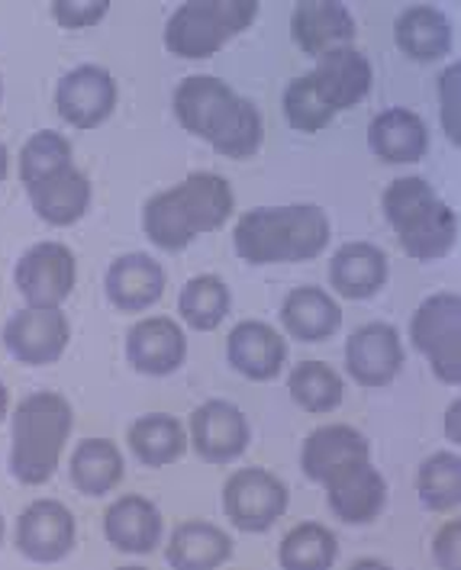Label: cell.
<instances>
[{
    "label": "cell",
    "instance_id": "8fae6325",
    "mask_svg": "<svg viewBox=\"0 0 461 570\" xmlns=\"http://www.w3.org/2000/svg\"><path fill=\"white\" fill-rule=\"evenodd\" d=\"M117 107V81L100 65H78L56 85V110L75 129H94Z\"/></svg>",
    "mask_w": 461,
    "mask_h": 570
},
{
    "label": "cell",
    "instance_id": "74e56055",
    "mask_svg": "<svg viewBox=\"0 0 461 570\" xmlns=\"http://www.w3.org/2000/svg\"><path fill=\"white\" fill-rule=\"evenodd\" d=\"M7 406H10V393H7V387L0 384V422H3V416H7Z\"/></svg>",
    "mask_w": 461,
    "mask_h": 570
},
{
    "label": "cell",
    "instance_id": "cb8c5ba5",
    "mask_svg": "<svg viewBox=\"0 0 461 570\" xmlns=\"http://www.w3.org/2000/svg\"><path fill=\"white\" fill-rule=\"evenodd\" d=\"M369 149L388 165H410L420 161L430 149V129L423 117L406 107L381 110L369 126Z\"/></svg>",
    "mask_w": 461,
    "mask_h": 570
},
{
    "label": "cell",
    "instance_id": "e0dca14e",
    "mask_svg": "<svg viewBox=\"0 0 461 570\" xmlns=\"http://www.w3.org/2000/svg\"><path fill=\"white\" fill-rule=\"evenodd\" d=\"M323 487H326L330 510L336 512L339 522H345V525H369L388 503V483L377 468H371V461H359V464L345 468L342 474H336Z\"/></svg>",
    "mask_w": 461,
    "mask_h": 570
},
{
    "label": "cell",
    "instance_id": "f546056e",
    "mask_svg": "<svg viewBox=\"0 0 461 570\" xmlns=\"http://www.w3.org/2000/svg\"><path fill=\"white\" fill-rule=\"evenodd\" d=\"M68 474L85 497H107L124 481V454L110 439H85L71 451Z\"/></svg>",
    "mask_w": 461,
    "mask_h": 570
},
{
    "label": "cell",
    "instance_id": "7402d4cb",
    "mask_svg": "<svg viewBox=\"0 0 461 570\" xmlns=\"http://www.w3.org/2000/svg\"><path fill=\"white\" fill-rule=\"evenodd\" d=\"M104 539L120 554H153L161 541V512L146 497H120L104 515Z\"/></svg>",
    "mask_w": 461,
    "mask_h": 570
},
{
    "label": "cell",
    "instance_id": "52a82bcc",
    "mask_svg": "<svg viewBox=\"0 0 461 570\" xmlns=\"http://www.w3.org/2000/svg\"><path fill=\"white\" fill-rule=\"evenodd\" d=\"M410 338L420 355H426L432 374L459 387L461 381V297L455 291L432 294L416 306L410 320Z\"/></svg>",
    "mask_w": 461,
    "mask_h": 570
},
{
    "label": "cell",
    "instance_id": "5bb4252c",
    "mask_svg": "<svg viewBox=\"0 0 461 570\" xmlns=\"http://www.w3.org/2000/svg\"><path fill=\"white\" fill-rule=\"evenodd\" d=\"M403 367L400 332L391 323H369L345 342V371L362 387H388Z\"/></svg>",
    "mask_w": 461,
    "mask_h": 570
},
{
    "label": "cell",
    "instance_id": "9c48e42d",
    "mask_svg": "<svg viewBox=\"0 0 461 570\" xmlns=\"http://www.w3.org/2000/svg\"><path fill=\"white\" fill-rule=\"evenodd\" d=\"M287 487L272 471L243 468L223 487V510L229 522L243 532H268L277 519L287 512Z\"/></svg>",
    "mask_w": 461,
    "mask_h": 570
},
{
    "label": "cell",
    "instance_id": "4fadbf2b",
    "mask_svg": "<svg viewBox=\"0 0 461 570\" xmlns=\"http://www.w3.org/2000/svg\"><path fill=\"white\" fill-rule=\"evenodd\" d=\"M246 413L229 400H207L190 413V445L207 464H233L248 449Z\"/></svg>",
    "mask_w": 461,
    "mask_h": 570
},
{
    "label": "cell",
    "instance_id": "60d3db41",
    "mask_svg": "<svg viewBox=\"0 0 461 570\" xmlns=\"http://www.w3.org/2000/svg\"><path fill=\"white\" fill-rule=\"evenodd\" d=\"M0 100H3V81H0Z\"/></svg>",
    "mask_w": 461,
    "mask_h": 570
},
{
    "label": "cell",
    "instance_id": "d4e9b609",
    "mask_svg": "<svg viewBox=\"0 0 461 570\" xmlns=\"http://www.w3.org/2000/svg\"><path fill=\"white\" fill-rule=\"evenodd\" d=\"M36 216L49 226H75L91 207V180L81 168H62L27 187Z\"/></svg>",
    "mask_w": 461,
    "mask_h": 570
},
{
    "label": "cell",
    "instance_id": "1f68e13d",
    "mask_svg": "<svg viewBox=\"0 0 461 570\" xmlns=\"http://www.w3.org/2000/svg\"><path fill=\"white\" fill-rule=\"evenodd\" d=\"M229 306H233L229 287L216 274L190 277L178 297V313L185 316L187 326L197 332H214L229 316Z\"/></svg>",
    "mask_w": 461,
    "mask_h": 570
},
{
    "label": "cell",
    "instance_id": "4316f807",
    "mask_svg": "<svg viewBox=\"0 0 461 570\" xmlns=\"http://www.w3.org/2000/svg\"><path fill=\"white\" fill-rule=\"evenodd\" d=\"M233 558V539L214 525L190 519L182 522L165 548V561L178 570H214Z\"/></svg>",
    "mask_w": 461,
    "mask_h": 570
},
{
    "label": "cell",
    "instance_id": "3957f363",
    "mask_svg": "<svg viewBox=\"0 0 461 570\" xmlns=\"http://www.w3.org/2000/svg\"><path fill=\"white\" fill-rule=\"evenodd\" d=\"M330 216L316 204L258 207L239 216L233 245L248 265H301L330 242Z\"/></svg>",
    "mask_w": 461,
    "mask_h": 570
},
{
    "label": "cell",
    "instance_id": "603a6c76",
    "mask_svg": "<svg viewBox=\"0 0 461 570\" xmlns=\"http://www.w3.org/2000/svg\"><path fill=\"white\" fill-rule=\"evenodd\" d=\"M388 255L371 242H349L330 262V284L345 301H371L388 284Z\"/></svg>",
    "mask_w": 461,
    "mask_h": 570
},
{
    "label": "cell",
    "instance_id": "e575fe53",
    "mask_svg": "<svg viewBox=\"0 0 461 570\" xmlns=\"http://www.w3.org/2000/svg\"><path fill=\"white\" fill-rule=\"evenodd\" d=\"M284 117L297 129V132H320L323 126H330V120L336 117V110L330 107V100L323 97V90L316 85L313 75H301L294 78L284 97H281Z\"/></svg>",
    "mask_w": 461,
    "mask_h": 570
},
{
    "label": "cell",
    "instance_id": "7a4b0ae2",
    "mask_svg": "<svg viewBox=\"0 0 461 570\" xmlns=\"http://www.w3.org/2000/svg\"><path fill=\"white\" fill-rule=\"evenodd\" d=\"M236 210L233 187L223 175L194 171L182 184L153 194L143 207V229L165 252H182L204 233H216Z\"/></svg>",
    "mask_w": 461,
    "mask_h": 570
},
{
    "label": "cell",
    "instance_id": "f1b7e54d",
    "mask_svg": "<svg viewBox=\"0 0 461 570\" xmlns=\"http://www.w3.org/2000/svg\"><path fill=\"white\" fill-rule=\"evenodd\" d=\"M126 442L133 458L143 464V468H165V464H175L187 449L185 425L168 416V413H146L129 425L126 432Z\"/></svg>",
    "mask_w": 461,
    "mask_h": 570
},
{
    "label": "cell",
    "instance_id": "7c38bea8",
    "mask_svg": "<svg viewBox=\"0 0 461 570\" xmlns=\"http://www.w3.org/2000/svg\"><path fill=\"white\" fill-rule=\"evenodd\" d=\"M75 539V515L59 500H36L17 519V548L36 564H56L68 558Z\"/></svg>",
    "mask_w": 461,
    "mask_h": 570
},
{
    "label": "cell",
    "instance_id": "30bf717a",
    "mask_svg": "<svg viewBox=\"0 0 461 570\" xmlns=\"http://www.w3.org/2000/svg\"><path fill=\"white\" fill-rule=\"evenodd\" d=\"M71 338V326L65 320V313L56 309H17L10 313V320L3 323V348L10 352V358L30 367H46L62 358Z\"/></svg>",
    "mask_w": 461,
    "mask_h": 570
},
{
    "label": "cell",
    "instance_id": "6da1fadb",
    "mask_svg": "<svg viewBox=\"0 0 461 570\" xmlns=\"http://www.w3.org/2000/svg\"><path fill=\"white\" fill-rule=\"evenodd\" d=\"M171 107H175V120L185 126V132L207 139L226 158H252L262 149L265 139L262 110L214 75L185 78L175 88Z\"/></svg>",
    "mask_w": 461,
    "mask_h": 570
},
{
    "label": "cell",
    "instance_id": "ffe728a7",
    "mask_svg": "<svg viewBox=\"0 0 461 570\" xmlns=\"http://www.w3.org/2000/svg\"><path fill=\"white\" fill-rule=\"evenodd\" d=\"M107 301L124 313H143L165 294V268L146 252H129L110 262L104 277Z\"/></svg>",
    "mask_w": 461,
    "mask_h": 570
},
{
    "label": "cell",
    "instance_id": "5b68a950",
    "mask_svg": "<svg viewBox=\"0 0 461 570\" xmlns=\"http://www.w3.org/2000/svg\"><path fill=\"white\" fill-rule=\"evenodd\" d=\"M384 219L398 233L400 248L416 262H439L452 252L459 239V219L455 210L445 207L432 184L416 175H403L391 180V187L381 197Z\"/></svg>",
    "mask_w": 461,
    "mask_h": 570
},
{
    "label": "cell",
    "instance_id": "277c9868",
    "mask_svg": "<svg viewBox=\"0 0 461 570\" xmlns=\"http://www.w3.org/2000/svg\"><path fill=\"white\" fill-rule=\"evenodd\" d=\"M75 413L62 393L39 391L23 396L10 416V458L7 468L23 487L52 481L65 442L71 435Z\"/></svg>",
    "mask_w": 461,
    "mask_h": 570
},
{
    "label": "cell",
    "instance_id": "9a60e30c",
    "mask_svg": "<svg viewBox=\"0 0 461 570\" xmlns=\"http://www.w3.org/2000/svg\"><path fill=\"white\" fill-rule=\"evenodd\" d=\"M187 358L185 330L171 316H149L126 335V361L149 377L175 374Z\"/></svg>",
    "mask_w": 461,
    "mask_h": 570
},
{
    "label": "cell",
    "instance_id": "d6a6232c",
    "mask_svg": "<svg viewBox=\"0 0 461 570\" xmlns=\"http://www.w3.org/2000/svg\"><path fill=\"white\" fill-rule=\"evenodd\" d=\"M339 544L336 535L320 525V522H301L297 529H291L281 548H277V561L281 568L291 570H326L336 564Z\"/></svg>",
    "mask_w": 461,
    "mask_h": 570
},
{
    "label": "cell",
    "instance_id": "484cf974",
    "mask_svg": "<svg viewBox=\"0 0 461 570\" xmlns=\"http://www.w3.org/2000/svg\"><path fill=\"white\" fill-rule=\"evenodd\" d=\"M281 323L297 342H326L342 326V309L323 287H294L284 297Z\"/></svg>",
    "mask_w": 461,
    "mask_h": 570
},
{
    "label": "cell",
    "instance_id": "836d02e7",
    "mask_svg": "<svg viewBox=\"0 0 461 570\" xmlns=\"http://www.w3.org/2000/svg\"><path fill=\"white\" fill-rule=\"evenodd\" d=\"M420 503L432 512H452L461 503V458L455 451H435L416 471Z\"/></svg>",
    "mask_w": 461,
    "mask_h": 570
},
{
    "label": "cell",
    "instance_id": "8992f818",
    "mask_svg": "<svg viewBox=\"0 0 461 570\" xmlns=\"http://www.w3.org/2000/svg\"><path fill=\"white\" fill-rule=\"evenodd\" d=\"M255 0H190L168 17L165 46L178 59H210L233 36L252 27Z\"/></svg>",
    "mask_w": 461,
    "mask_h": 570
},
{
    "label": "cell",
    "instance_id": "ab89813d",
    "mask_svg": "<svg viewBox=\"0 0 461 570\" xmlns=\"http://www.w3.org/2000/svg\"><path fill=\"white\" fill-rule=\"evenodd\" d=\"M0 544H3V515H0Z\"/></svg>",
    "mask_w": 461,
    "mask_h": 570
},
{
    "label": "cell",
    "instance_id": "f35d334b",
    "mask_svg": "<svg viewBox=\"0 0 461 570\" xmlns=\"http://www.w3.org/2000/svg\"><path fill=\"white\" fill-rule=\"evenodd\" d=\"M7 178V149H3V142H0V184Z\"/></svg>",
    "mask_w": 461,
    "mask_h": 570
},
{
    "label": "cell",
    "instance_id": "ac0fdd59",
    "mask_svg": "<svg viewBox=\"0 0 461 570\" xmlns=\"http://www.w3.org/2000/svg\"><path fill=\"white\" fill-rule=\"evenodd\" d=\"M226 358L248 381H275L287 364V338L258 320H246L226 338Z\"/></svg>",
    "mask_w": 461,
    "mask_h": 570
},
{
    "label": "cell",
    "instance_id": "4dcf8cb0",
    "mask_svg": "<svg viewBox=\"0 0 461 570\" xmlns=\"http://www.w3.org/2000/svg\"><path fill=\"white\" fill-rule=\"evenodd\" d=\"M287 393L301 410L323 416V413L339 410L345 396V384L336 367H330L326 361H301L287 374Z\"/></svg>",
    "mask_w": 461,
    "mask_h": 570
},
{
    "label": "cell",
    "instance_id": "83f0119b",
    "mask_svg": "<svg viewBox=\"0 0 461 570\" xmlns=\"http://www.w3.org/2000/svg\"><path fill=\"white\" fill-rule=\"evenodd\" d=\"M394 42L406 59L435 61L442 59L452 46V27L442 10L416 3V7H406L398 17Z\"/></svg>",
    "mask_w": 461,
    "mask_h": 570
},
{
    "label": "cell",
    "instance_id": "d6986e66",
    "mask_svg": "<svg viewBox=\"0 0 461 570\" xmlns=\"http://www.w3.org/2000/svg\"><path fill=\"white\" fill-rule=\"evenodd\" d=\"M310 75L316 78L323 97L330 100L336 114L359 107L371 94V81H374L369 56L359 52L355 46H339V49L323 52Z\"/></svg>",
    "mask_w": 461,
    "mask_h": 570
},
{
    "label": "cell",
    "instance_id": "d590c367",
    "mask_svg": "<svg viewBox=\"0 0 461 570\" xmlns=\"http://www.w3.org/2000/svg\"><path fill=\"white\" fill-rule=\"evenodd\" d=\"M71 168V142L65 139L62 132L52 129H39L36 136H30V142L20 151V178L27 187L39 184L42 178Z\"/></svg>",
    "mask_w": 461,
    "mask_h": 570
},
{
    "label": "cell",
    "instance_id": "8d00e7d4",
    "mask_svg": "<svg viewBox=\"0 0 461 570\" xmlns=\"http://www.w3.org/2000/svg\"><path fill=\"white\" fill-rule=\"evenodd\" d=\"M110 10V0H56L52 17L65 30H88L97 27Z\"/></svg>",
    "mask_w": 461,
    "mask_h": 570
},
{
    "label": "cell",
    "instance_id": "ba28073f",
    "mask_svg": "<svg viewBox=\"0 0 461 570\" xmlns=\"http://www.w3.org/2000/svg\"><path fill=\"white\" fill-rule=\"evenodd\" d=\"M20 297L36 309L62 306L75 284H78V262L75 252L62 242H39L17 262L13 271Z\"/></svg>",
    "mask_w": 461,
    "mask_h": 570
},
{
    "label": "cell",
    "instance_id": "44dd1931",
    "mask_svg": "<svg viewBox=\"0 0 461 570\" xmlns=\"http://www.w3.org/2000/svg\"><path fill=\"white\" fill-rule=\"evenodd\" d=\"M355 17L336 0H301L291 13V36L307 56H323L330 49L349 46L355 39Z\"/></svg>",
    "mask_w": 461,
    "mask_h": 570
},
{
    "label": "cell",
    "instance_id": "2e32d148",
    "mask_svg": "<svg viewBox=\"0 0 461 570\" xmlns=\"http://www.w3.org/2000/svg\"><path fill=\"white\" fill-rule=\"evenodd\" d=\"M371 461L369 439L352 425H320L313 429L301 449V468L313 483H330L345 468Z\"/></svg>",
    "mask_w": 461,
    "mask_h": 570
}]
</instances>
